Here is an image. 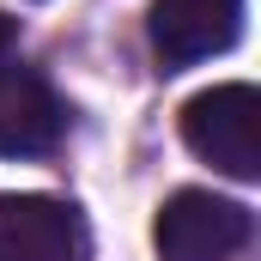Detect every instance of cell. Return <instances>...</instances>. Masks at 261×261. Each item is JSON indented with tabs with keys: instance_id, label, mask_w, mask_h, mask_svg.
<instances>
[{
	"instance_id": "obj_1",
	"label": "cell",
	"mask_w": 261,
	"mask_h": 261,
	"mask_svg": "<svg viewBox=\"0 0 261 261\" xmlns=\"http://www.w3.org/2000/svg\"><path fill=\"white\" fill-rule=\"evenodd\" d=\"M182 140L213 170L255 182L261 176V91L255 85H213L189 97L182 110Z\"/></svg>"
},
{
	"instance_id": "obj_2",
	"label": "cell",
	"mask_w": 261,
	"mask_h": 261,
	"mask_svg": "<svg viewBox=\"0 0 261 261\" xmlns=\"http://www.w3.org/2000/svg\"><path fill=\"white\" fill-rule=\"evenodd\" d=\"M158 255L164 261H225L249 243V206L219 200L206 189H182L158 213Z\"/></svg>"
},
{
	"instance_id": "obj_3",
	"label": "cell",
	"mask_w": 261,
	"mask_h": 261,
	"mask_svg": "<svg viewBox=\"0 0 261 261\" xmlns=\"http://www.w3.org/2000/svg\"><path fill=\"white\" fill-rule=\"evenodd\" d=\"M243 31V0H152V49L164 67H195L231 49Z\"/></svg>"
},
{
	"instance_id": "obj_4",
	"label": "cell",
	"mask_w": 261,
	"mask_h": 261,
	"mask_svg": "<svg viewBox=\"0 0 261 261\" xmlns=\"http://www.w3.org/2000/svg\"><path fill=\"white\" fill-rule=\"evenodd\" d=\"M0 261H85L79 213L49 195H0Z\"/></svg>"
},
{
	"instance_id": "obj_5",
	"label": "cell",
	"mask_w": 261,
	"mask_h": 261,
	"mask_svg": "<svg viewBox=\"0 0 261 261\" xmlns=\"http://www.w3.org/2000/svg\"><path fill=\"white\" fill-rule=\"evenodd\" d=\"M61 97L24 61H0V158H31L61 140Z\"/></svg>"
},
{
	"instance_id": "obj_6",
	"label": "cell",
	"mask_w": 261,
	"mask_h": 261,
	"mask_svg": "<svg viewBox=\"0 0 261 261\" xmlns=\"http://www.w3.org/2000/svg\"><path fill=\"white\" fill-rule=\"evenodd\" d=\"M6 43H12V18H0V61H6Z\"/></svg>"
}]
</instances>
